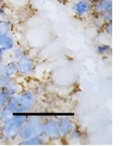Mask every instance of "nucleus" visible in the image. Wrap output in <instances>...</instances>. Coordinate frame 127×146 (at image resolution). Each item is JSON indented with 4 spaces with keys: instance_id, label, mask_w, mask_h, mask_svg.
I'll return each mask as SVG.
<instances>
[{
    "instance_id": "nucleus-1",
    "label": "nucleus",
    "mask_w": 127,
    "mask_h": 146,
    "mask_svg": "<svg viewBox=\"0 0 127 146\" xmlns=\"http://www.w3.org/2000/svg\"><path fill=\"white\" fill-rule=\"evenodd\" d=\"M28 116L26 114L14 113L12 116L0 121V139L2 141L12 143L18 138L19 131L23 126Z\"/></svg>"
},
{
    "instance_id": "nucleus-2",
    "label": "nucleus",
    "mask_w": 127,
    "mask_h": 146,
    "mask_svg": "<svg viewBox=\"0 0 127 146\" xmlns=\"http://www.w3.org/2000/svg\"><path fill=\"white\" fill-rule=\"evenodd\" d=\"M17 96L20 102L18 108L15 113L18 114H27L29 113L36 105L37 99L35 94L31 90H24L21 91L17 94Z\"/></svg>"
},
{
    "instance_id": "nucleus-3",
    "label": "nucleus",
    "mask_w": 127,
    "mask_h": 146,
    "mask_svg": "<svg viewBox=\"0 0 127 146\" xmlns=\"http://www.w3.org/2000/svg\"><path fill=\"white\" fill-rule=\"evenodd\" d=\"M16 64L18 74L21 76H30L35 68L33 59L26 54L16 61Z\"/></svg>"
},
{
    "instance_id": "nucleus-4",
    "label": "nucleus",
    "mask_w": 127,
    "mask_h": 146,
    "mask_svg": "<svg viewBox=\"0 0 127 146\" xmlns=\"http://www.w3.org/2000/svg\"><path fill=\"white\" fill-rule=\"evenodd\" d=\"M92 4L89 0H77L72 6V10L76 17L86 18L92 15Z\"/></svg>"
},
{
    "instance_id": "nucleus-5",
    "label": "nucleus",
    "mask_w": 127,
    "mask_h": 146,
    "mask_svg": "<svg viewBox=\"0 0 127 146\" xmlns=\"http://www.w3.org/2000/svg\"><path fill=\"white\" fill-rule=\"evenodd\" d=\"M19 105H20V102H19L17 94L9 97V101L6 103V105L3 106L1 112H0V121L10 116H12V115L16 112Z\"/></svg>"
},
{
    "instance_id": "nucleus-6",
    "label": "nucleus",
    "mask_w": 127,
    "mask_h": 146,
    "mask_svg": "<svg viewBox=\"0 0 127 146\" xmlns=\"http://www.w3.org/2000/svg\"><path fill=\"white\" fill-rule=\"evenodd\" d=\"M45 127L49 138H50V141L60 140L61 135L59 132V125H57V119H56V118H49L47 121H45Z\"/></svg>"
},
{
    "instance_id": "nucleus-7",
    "label": "nucleus",
    "mask_w": 127,
    "mask_h": 146,
    "mask_svg": "<svg viewBox=\"0 0 127 146\" xmlns=\"http://www.w3.org/2000/svg\"><path fill=\"white\" fill-rule=\"evenodd\" d=\"M57 125H59L60 135L63 138H67L72 130V129L75 127L74 123L68 117H60L57 119Z\"/></svg>"
},
{
    "instance_id": "nucleus-8",
    "label": "nucleus",
    "mask_w": 127,
    "mask_h": 146,
    "mask_svg": "<svg viewBox=\"0 0 127 146\" xmlns=\"http://www.w3.org/2000/svg\"><path fill=\"white\" fill-rule=\"evenodd\" d=\"M16 45L13 35L9 33H0V49L4 52H9Z\"/></svg>"
},
{
    "instance_id": "nucleus-9",
    "label": "nucleus",
    "mask_w": 127,
    "mask_h": 146,
    "mask_svg": "<svg viewBox=\"0 0 127 146\" xmlns=\"http://www.w3.org/2000/svg\"><path fill=\"white\" fill-rule=\"evenodd\" d=\"M112 9V0H101L92 6V14L101 16L106 11Z\"/></svg>"
},
{
    "instance_id": "nucleus-10",
    "label": "nucleus",
    "mask_w": 127,
    "mask_h": 146,
    "mask_svg": "<svg viewBox=\"0 0 127 146\" xmlns=\"http://www.w3.org/2000/svg\"><path fill=\"white\" fill-rule=\"evenodd\" d=\"M18 74L17 64L15 60H10L9 62L4 63L3 75L7 77H15Z\"/></svg>"
},
{
    "instance_id": "nucleus-11",
    "label": "nucleus",
    "mask_w": 127,
    "mask_h": 146,
    "mask_svg": "<svg viewBox=\"0 0 127 146\" xmlns=\"http://www.w3.org/2000/svg\"><path fill=\"white\" fill-rule=\"evenodd\" d=\"M45 141L38 135H33L26 140H21L19 145H27V146H37V145H45Z\"/></svg>"
},
{
    "instance_id": "nucleus-12",
    "label": "nucleus",
    "mask_w": 127,
    "mask_h": 146,
    "mask_svg": "<svg viewBox=\"0 0 127 146\" xmlns=\"http://www.w3.org/2000/svg\"><path fill=\"white\" fill-rule=\"evenodd\" d=\"M1 91L4 94H6L9 97H11V96H13V95L17 94L19 92H21V87L16 83V82H14L6 84V85L2 88Z\"/></svg>"
},
{
    "instance_id": "nucleus-13",
    "label": "nucleus",
    "mask_w": 127,
    "mask_h": 146,
    "mask_svg": "<svg viewBox=\"0 0 127 146\" xmlns=\"http://www.w3.org/2000/svg\"><path fill=\"white\" fill-rule=\"evenodd\" d=\"M10 51H11V57H12V60H15V61H17L20 57L25 55L24 48L21 46V45H15Z\"/></svg>"
},
{
    "instance_id": "nucleus-14",
    "label": "nucleus",
    "mask_w": 127,
    "mask_h": 146,
    "mask_svg": "<svg viewBox=\"0 0 127 146\" xmlns=\"http://www.w3.org/2000/svg\"><path fill=\"white\" fill-rule=\"evenodd\" d=\"M12 29L11 22L7 19H0V33H9Z\"/></svg>"
},
{
    "instance_id": "nucleus-15",
    "label": "nucleus",
    "mask_w": 127,
    "mask_h": 146,
    "mask_svg": "<svg viewBox=\"0 0 127 146\" xmlns=\"http://www.w3.org/2000/svg\"><path fill=\"white\" fill-rule=\"evenodd\" d=\"M96 52L99 56H107L111 53V47L110 44H98L96 47Z\"/></svg>"
},
{
    "instance_id": "nucleus-16",
    "label": "nucleus",
    "mask_w": 127,
    "mask_h": 146,
    "mask_svg": "<svg viewBox=\"0 0 127 146\" xmlns=\"http://www.w3.org/2000/svg\"><path fill=\"white\" fill-rule=\"evenodd\" d=\"M70 137V139L72 141H80L81 140H82V137H83V134H82V131L77 128V127L75 126L74 129H72V130L71 131V133L69 134V136Z\"/></svg>"
},
{
    "instance_id": "nucleus-17",
    "label": "nucleus",
    "mask_w": 127,
    "mask_h": 146,
    "mask_svg": "<svg viewBox=\"0 0 127 146\" xmlns=\"http://www.w3.org/2000/svg\"><path fill=\"white\" fill-rule=\"evenodd\" d=\"M101 20L103 21V23H106V22H109V21H112V9H110L104 12L101 16Z\"/></svg>"
},
{
    "instance_id": "nucleus-18",
    "label": "nucleus",
    "mask_w": 127,
    "mask_h": 146,
    "mask_svg": "<svg viewBox=\"0 0 127 146\" xmlns=\"http://www.w3.org/2000/svg\"><path fill=\"white\" fill-rule=\"evenodd\" d=\"M102 29L106 34L111 36V34H112V21H109V22L104 23L102 26Z\"/></svg>"
},
{
    "instance_id": "nucleus-19",
    "label": "nucleus",
    "mask_w": 127,
    "mask_h": 146,
    "mask_svg": "<svg viewBox=\"0 0 127 146\" xmlns=\"http://www.w3.org/2000/svg\"><path fill=\"white\" fill-rule=\"evenodd\" d=\"M9 97L6 94H4L2 91H0V112L3 108V106L6 105V103L9 101Z\"/></svg>"
},
{
    "instance_id": "nucleus-20",
    "label": "nucleus",
    "mask_w": 127,
    "mask_h": 146,
    "mask_svg": "<svg viewBox=\"0 0 127 146\" xmlns=\"http://www.w3.org/2000/svg\"><path fill=\"white\" fill-rule=\"evenodd\" d=\"M5 16H6V10L4 9V7L0 4V19L5 18Z\"/></svg>"
},
{
    "instance_id": "nucleus-21",
    "label": "nucleus",
    "mask_w": 127,
    "mask_h": 146,
    "mask_svg": "<svg viewBox=\"0 0 127 146\" xmlns=\"http://www.w3.org/2000/svg\"><path fill=\"white\" fill-rule=\"evenodd\" d=\"M3 67H4V60H0V76L3 75Z\"/></svg>"
},
{
    "instance_id": "nucleus-22",
    "label": "nucleus",
    "mask_w": 127,
    "mask_h": 146,
    "mask_svg": "<svg viewBox=\"0 0 127 146\" xmlns=\"http://www.w3.org/2000/svg\"><path fill=\"white\" fill-rule=\"evenodd\" d=\"M5 56H6V52L2 51V50L0 49V60H4V58H5Z\"/></svg>"
},
{
    "instance_id": "nucleus-23",
    "label": "nucleus",
    "mask_w": 127,
    "mask_h": 146,
    "mask_svg": "<svg viewBox=\"0 0 127 146\" xmlns=\"http://www.w3.org/2000/svg\"><path fill=\"white\" fill-rule=\"evenodd\" d=\"M89 1L92 3V4H94V3H97L98 1H101V0H89Z\"/></svg>"
}]
</instances>
